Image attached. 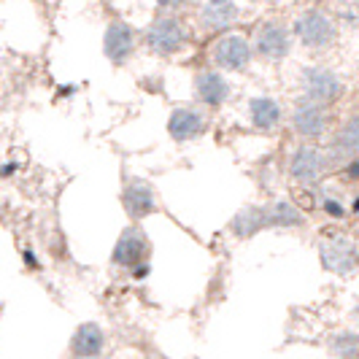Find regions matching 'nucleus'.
<instances>
[{
	"instance_id": "1",
	"label": "nucleus",
	"mask_w": 359,
	"mask_h": 359,
	"mask_svg": "<svg viewBox=\"0 0 359 359\" xmlns=\"http://www.w3.org/2000/svg\"><path fill=\"white\" fill-rule=\"evenodd\" d=\"M146 41L157 54H176L184 46V30L173 17H162L149 27Z\"/></svg>"
},
{
	"instance_id": "2",
	"label": "nucleus",
	"mask_w": 359,
	"mask_h": 359,
	"mask_svg": "<svg viewBox=\"0 0 359 359\" xmlns=\"http://www.w3.org/2000/svg\"><path fill=\"white\" fill-rule=\"evenodd\" d=\"M322 265L330 273H351L357 268V249L351 241L346 238H332V241H324L322 243Z\"/></svg>"
},
{
	"instance_id": "3",
	"label": "nucleus",
	"mask_w": 359,
	"mask_h": 359,
	"mask_svg": "<svg viewBox=\"0 0 359 359\" xmlns=\"http://www.w3.org/2000/svg\"><path fill=\"white\" fill-rule=\"evenodd\" d=\"M294 30H297V38L306 46H327L335 38L332 22L324 17V14H319V11H306L303 17L297 19Z\"/></svg>"
},
{
	"instance_id": "4",
	"label": "nucleus",
	"mask_w": 359,
	"mask_h": 359,
	"mask_svg": "<svg viewBox=\"0 0 359 359\" xmlns=\"http://www.w3.org/2000/svg\"><path fill=\"white\" fill-rule=\"evenodd\" d=\"M249 57H252V49H249V43H246L241 36L222 38V41L214 46L216 65H222V68H227V71L243 68V65L249 62Z\"/></svg>"
},
{
	"instance_id": "5",
	"label": "nucleus",
	"mask_w": 359,
	"mask_h": 359,
	"mask_svg": "<svg viewBox=\"0 0 359 359\" xmlns=\"http://www.w3.org/2000/svg\"><path fill=\"white\" fill-rule=\"evenodd\" d=\"M146 254H149V241H146L138 230H127V233H122V238L116 241L114 262H116V265H125V268H133V265L144 262Z\"/></svg>"
},
{
	"instance_id": "6",
	"label": "nucleus",
	"mask_w": 359,
	"mask_h": 359,
	"mask_svg": "<svg viewBox=\"0 0 359 359\" xmlns=\"http://www.w3.org/2000/svg\"><path fill=\"white\" fill-rule=\"evenodd\" d=\"M122 203H125L127 214L141 219V216L154 211V192H151V187L146 181L133 179L125 187V192H122Z\"/></svg>"
},
{
	"instance_id": "7",
	"label": "nucleus",
	"mask_w": 359,
	"mask_h": 359,
	"mask_svg": "<svg viewBox=\"0 0 359 359\" xmlns=\"http://www.w3.org/2000/svg\"><path fill=\"white\" fill-rule=\"evenodd\" d=\"M133 46H135V38H133V30H130L127 25H122V22L108 25L106 38H103L106 57H111L114 62H122V60H127V57H130Z\"/></svg>"
},
{
	"instance_id": "8",
	"label": "nucleus",
	"mask_w": 359,
	"mask_h": 359,
	"mask_svg": "<svg viewBox=\"0 0 359 359\" xmlns=\"http://www.w3.org/2000/svg\"><path fill=\"white\" fill-rule=\"evenodd\" d=\"M203 127H205V119L200 116L198 111H192V108L173 111V116L168 122V130H170V135L176 141H192V138H198L200 133H203Z\"/></svg>"
},
{
	"instance_id": "9",
	"label": "nucleus",
	"mask_w": 359,
	"mask_h": 359,
	"mask_svg": "<svg viewBox=\"0 0 359 359\" xmlns=\"http://www.w3.org/2000/svg\"><path fill=\"white\" fill-rule=\"evenodd\" d=\"M103 330L97 324H81L76 332H73L71 351L76 357H97L103 351Z\"/></svg>"
},
{
	"instance_id": "10",
	"label": "nucleus",
	"mask_w": 359,
	"mask_h": 359,
	"mask_svg": "<svg viewBox=\"0 0 359 359\" xmlns=\"http://www.w3.org/2000/svg\"><path fill=\"white\" fill-rule=\"evenodd\" d=\"M324 154L322 151H316V149H300L297 154H294V160H292V176L297 181H316L322 176L324 170Z\"/></svg>"
},
{
	"instance_id": "11",
	"label": "nucleus",
	"mask_w": 359,
	"mask_h": 359,
	"mask_svg": "<svg viewBox=\"0 0 359 359\" xmlns=\"http://www.w3.org/2000/svg\"><path fill=\"white\" fill-rule=\"evenodd\" d=\"M306 90H308V97L313 103H332L341 95V84H338V79L332 73L316 71V73H308Z\"/></svg>"
},
{
	"instance_id": "12",
	"label": "nucleus",
	"mask_w": 359,
	"mask_h": 359,
	"mask_svg": "<svg viewBox=\"0 0 359 359\" xmlns=\"http://www.w3.org/2000/svg\"><path fill=\"white\" fill-rule=\"evenodd\" d=\"M257 52L268 60H281L289 52V38L278 25H265L257 36Z\"/></svg>"
},
{
	"instance_id": "13",
	"label": "nucleus",
	"mask_w": 359,
	"mask_h": 359,
	"mask_svg": "<svg viewBox=\"0 0 359 359\" xmlns=\"http://www.w3.org/2000/svg\"><path fill=\"white\" fill-rule=\"evenodd\" d=\"M195 90H198V97L208 106H219L224 97H227V81L219 76V73H200L198 81H195Z\"/></svg>"
},
{
	"instance_id": "14",
	"label": "nucleus",
	"mask_w": 359,
	"mask_h": 359,
	"mask_svg": "<svg viewBox=\"0 0 359 359\" xmlns=\"http://www.w3.org/2000/svg\"><path fill=\"white\" fill-rule=\"evenodd\" d=\"M238 17V8H235L233 0H208L203 6V22L214 30H222L227 25H233Z\"/></svg>"
},
{
	"instance_id": "15",
	"label": "nucleus",
	"mask_w": 359,
	"mask_h": 359,
	"mask_svg": "<svg viewBox=\"0 0 359 359\" xmlns=\"http://www.w3.org/2000/svg\"><path fill=\"white\" fill-rule=\"evenodd\" d=\"M265 227H270L268 208H257V205H254V208H243V211L233 219V230H235V235H241V238L259 233V230H265Z\"/></svg>"
},
{
	"instance_id": "16",
	"label": "nucleus",
	"mask_w": 359,
	"mask_h": 359,
	"mask_svg": "<svg viewBox=\"0 0 359 359\" xmlns=\"http://www.w3.org/2000/svg\"><path fill=\"white\" fill-rule=\"evenodd\" d=\"M294 130L300 133V135H308V138H313V135H319L324 130V114L322 108L313 106H306L300 108L297 114H294Z\"/></svg>"
},
{
	"instance_id": "17",
	"label": "nucleus",
	"mask_w": 359,
	"mask_h": 359,
	"mask_svg": "<svg viewBox=\"0 0 359 359\" xmlns=\"http://www.w3.org/2000/svg\"><path fill=\"white\" fill-rule=\"evenodd\" d=\"M278 116H281V111H278V106L270 97H257V100H252V122L259 130L276 127L278 125Z\"/></svg>"
},
{
	"instance_id": "18",
	"label": "nucleus",
	"mask_w": 359,
	"mask_h": 359,
	"mask_svg": "<svg viewBox=\"0 0 359 359\" xmlns=\"http://www.w3.org/2000/svg\"><path fill=\"white\" fill-rule=\"evenodd\" d=\"M303 216L300 211L292 205V203H276L268 208V224H276V227H292V224H300Z\"/></svg>"
},
{
	"instance_id": "19",
	"label": "nucleus",
	"mask_w": 359,
	"mask_h": 359,
	"mask_svg": "<svg viewBox=\"0 0 359 359\" xmlns=\"http://www.w3.org/2000/svg\"><path fill=\"white\" fill-rule=\"evenodd\" d=\"M335 144H338V149H343V151H359V116L343 125Z\"/></svg>"
},
{
	"instance_id": "20",
	"label": "nucleus",
	"mask_w": 359,
	"mask_h": 359,
	"mask_svg": "<svg viewBox=\"0 0 359 359\" xmlns=\"http://www.w3.org/2000/svg\"><path fill=\"white\" fill-rule=\"evenodd\" d=\"M327 211L332 216H343V208H341V203H332V200H327Z\"/></svg>"
},
{
	"instance_id": "21",
	"label": "nucleus",
	"mask_w": 359,
	"mask_h": 359,
	"mask_svg": "<svg viewBox=\"0 0 359 359\" xmlns=\"http://www.w3.org/2000/svg\"><path fill=\"white\" fill-rule=\"evenodd\" d=\"M157 3H160V6H179L181 0H157Z\"/></svg>"
},
{
	"instance_id": "22",
	"label": "nucleus",
	"mask_w": 359,
	"mask_h": 359,
	"mask_svg": "<svg viewBox=\"0 0 359 359\" xmlns=\"http://www.w3.org/2000/svg\"><path fill=\"white\" fill-rule=\"evenodd\" d=\"M354 319L359 322V303H357V308H354Z\"/></svg>"
}]
</instances>
